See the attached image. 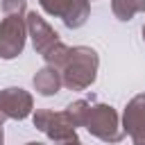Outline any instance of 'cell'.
Listing matches in <instances>:
<instances>
[{"instance_id":"cell-9","label":"cell","mask_w":145,"mask_h":145,"mask_svg":"<svg viewBox=\"0 0 145 145\" xmlns=\"http://www.w3.org/2000/svg\"><path fill=\"white\" fill-rule=\"evenodd\" d=\"M111 11L118 20H131L136 14H145V0H111Z\"/></svg>"},{"instance_id":"cell-1","label":"cell","mask_w":145,"mask_h":145,"mask_svg":"<svg viewBox=\"0 0 145 145\" xmlns=\"http://www.w3.org/2000/svg\"><path fill=\"white\" fill-rule=\"evenodd\" d=\"M97 68H100L97 52L88 45H75V48L68 50V57H66L63 66L59 68V72H61V79H63L66 88L84 91L95 82Z\"/></svg>"},{"instance_id":"cell-12","label":"cell","mask_w":145,"mask_h":145,"mask_svg":"<svg viewBox=\"0 0 145 145\" xmlns=\"http://www.w3.org/2000/svg\"><path fill=\"white\" fill-rule=\"evenodd\" d=\"M2 14H27V0H2Z\"/></svg>"},{"instance_id":"cell-13","label":"cell","mask_w":145,"mask_h":145,"mask_svg":"<svg viewBox=\"0 0 145 145\" xmlns=\"http://www.w3.org/2000/svg\"><path fill=\"white\" fill-rule=\"evenodd\" d=\"M61 145H84L79 138H75V140H68V143H61Z\"/></svg>"},{"instance_id":"cell-14","label":"cell","mask_w":145,"mask_h":145,"mask_svg":"<svg viewBox=\"0 0 145 145\" xmlns=\"http://www.w3.org/2000/svg\"><path fill=\"white\" fill-rule=\"evenodd\" d=\"M0 145H5V131H2V125H0Z\"/></svg>"},{"instance_id":"cell-3","label":"cell","mask_w":145,"mask_h":145,"mask_svg":"<svg viewBox=\"0 0 145 145\" xmlns=\"http://www.w3.org/2000/svg\"><path fill=\"white\" fill-rule=\"evenodd\" d=\"M86 127V131L95 138H100L102 143L116 145L125 138V129L120 125L118 111L111 104H102V102H88L84 106V116H82V125Z\"/></svg>"},{"instance_id":"cell-8","label":"cell","mask_w":145,"mask_h":145,"mask_svg":"<svg viewBox=\"0 0 145 145\" xmlns=\"http://www.w3.org/2000/svg\"><path fill=\"white\" fill-rule=\"evenodd\" d=\"M32 84H34L36 93H41V95L48 97V95H57V93H59V88L63 86V79H61L59 68H54V66H43L41 70H36Z\"/></svg>"},{"instance_id":"cell-15","label":"cell","mask_w":145,"mask_h":145,"mask_svg":"<svg viewBox=\"0 0 145 145\" xmlns=\"http://www.w3.org/2000/svg\"><path fill=\"white\" fill-rule=\"evenodd\" d=\"M25 145H41V143H34V140H32V143H25Z\"/></svg>"},{"instance_id":"cell-10","label":"cell","mask_w":145,"mask_h":145,"mask_svg":"<svg viewBox=\"0 0 145 145\" xmlns=\"http://www.w3.org/2000/svg\"><path fill=\"white\" fill-rule=\"evenodd\" d=\"M88 16H91V2H88V0H77L61 20H63L66 27L77 29V27H82V25L88 20Z\"/></svg>"},{"instance_id":"cell-2","label":"cell","mask_w":145,"mask_h":145,"mask_svg":"<svg viewBox=\"0 0 145 145\" xmlns=\"http://www.w3.org/2000/svg\"><path fill=\"white\" fill-rule=\"evenodd\" d=\"M27 36L32 39L34 50L45 59V66L61 68L68 57V45L59 39V34L45 23V18L36 11H27Z\"/></svg>"},{"instance_id":"cell-4","label":"cell","mask_w":145,"mask_h":145,"mask_svg":"<svg viewBox=\"0 0 145 145\" xmlns=\"http://www.w3.org/2000/svg\"><path fill=\"white\" fill-rule=\"evenodd\" d=\"M32 122L39 131H43L54 143H68L77 138V125L68 116V111H52V109H39L32 116Z\"/></svg>"},{"instance_id":"cell-7","label":"cell","mask_w":145,"mask_h":145,"mask_svg":"<svg viewBox=\"0 0 145 145\" xmlns=\"http://www.w3.org/2000/svg\"><path fill=\"white\" fill-rule=\"evenodd\" d=\"M122 129L134 145H145V93L131 97L122 113Z\"/></svg>"},{"instance_id":"cell-6","label":"cell","mask_w":145,"mask_h":145,"mask_svg":"<svg viewBox=\"0 0 145 145\" xmlns=\"http://www.w3.org/2000/svg\"><path fill=\"white\" fill-rule=\"evenodd\" d=\"M34 109L32 95L20 86H9L0 91V125L5 120H25Z\"/></svg>"},{"instance_id":"cell-5","label":"cell","mask_w":145,"mask_h":145,"mask_svg":"<svg viewBox=\"0 0 145 145\" xmlns=\"http://www.w3.org/2000/svg\"><path fill=\"white\" fill-rule=\"evenodd\" d=\"M27 14H5L0 23V59H16L25 50Z\"/></svg>"},{"instance_id":"cell-11","label":"cell","mask_w":145,"mask_h":145,"mask_svg":"<svg viewBox=\"0 0 145 145\" xmlns=\"http://www.w3.org/2000/svg\"><path fill=\"white\" fill-rule=\"evenodd\" d=\"M75 2L77 0H39L41 9L45 14H50V16H54V18H63Z\"/></svg>"},{"instance_id":"cell-16","label":"cell","mask_w":145,"mask_h":145,"mask_svg":"<svg viewBox=\"0 0 145 145\" xmlns=\"http://www.w3.org/2000/svg\"><path fill=\"white\" fill-rule=\"evenodd\" d=\"M143 39H145V25H143Z\"/></svg>"}]
</instances>
